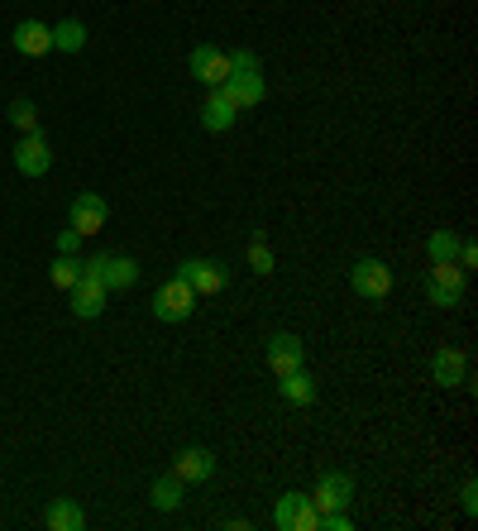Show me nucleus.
Here are the masks:
<instances>
[{
    "instance_id": "cd10ccee",
    "label": "nucleus",
    "mask_w": 478,
    "mask_h": 531,
    "mask_svg": "<svg viewBox=\"0 0 478 531\" xmlns=\"http://www.w3.org/2000/svg\"><path fill=\"white\" fill-rule=\"evenodd\" d=\"M77 249H82V235H77L72 225H67V230H58V254H77Z\"/></svg>"
},
{
    "instance_id": "aec40b11",
    "label": "nucleus",
    "mask_w": 478,
    "mask_h": 531,
    "mask_svg": "<svg viewBox=\"0 0 478 531\" xmlns=\"http://www.w3.org/2000/svg\"><path fill=\"white\" fill-rule=\"evenodd\" d=\"M182 479H177V474H163V479H153V488H149V503L158 512H177L182 508Z\"/></svg>"
},
{
    "instance_id": "dca6fc26",
    "label": "nucleus",
    "mask_w": 478,
    "mask_h": 531,
    "mask_svg": "<svg viewBox=\"0 0 478 531\" xmlns=\"http://www.w3.org/2000/svg\"><path fill=\"white\" fill-rule=\"evenodd\" d=\"M10 39H15V53H24V58H44V53H53V29H48L44 20H20Z\"/></svg>"
},
{
    "instance_id": "a211bd4d",
    "label": "nucleus",
    "mask_w": 478,
    "mask_h": 531,
    "mask_svg": "<svg viewBox=\"0 0 478 531\" xmlns=\"http://www.w3.org/2000/svg\"><path fill=\"white\" fill-rule=\"evenodd\" d=\"M278 393H283V402H292V407H311V402L321 398V383L306 374V364H302V369H292V374L278 378Z\"/></svg>"
},
{
    "instance_id": "1a4fd4ad",
    "label": "nucleus",
    "mask_w": 478,
    "mask_h": 531,
    "mask_svg": "<svg viewBox=\"0 0 478 531\" xmlns=\"http://www.w3.org/2000/svg\"><path fill=\"white\" fill-rule=\"evenodd\" d=\"M106 221H110V206H106V197H96V192H77L72 206H67V225H72L82 240L96 235V230H106Z\"/></svg>"
},
{
    "instance_id": "20e7f679",
    "label": "nucleus",
    "mask_w": 478,
    "mask_h": 531,
    "mask_svg": "<svg viewBox=\"0 0 478 531\" xmlns=\"http://www.w3.org/2000/svg\"><path fill=\"white\" fill-rule=\"evenodd\" d=\"M273 527L278 531H316L321 527V512H316V503H311L306 493H283V498L273 503Z\"/></svg>"
},
{
    "instance_id": "4be33fe9",
    "label": "nucleus",
    "mask_w": 478,
    "mask_h": 531,
    "mask_svg": "<svg viewBox=\"0 0 478 531\" xmlns=\"http://www.w3.org/2000/svg\"><path fill=\"white\" fill-rule=\"evenodd\" d=\"M455 254H459V230H431L426 259H431V264H455Z\"/></svg>"
},
{
    "instance_id": "6e6552de",
    "label": "nucleus",
    "mask_w": 478,
    "mask_h": 531,
    "mask_svg": "<svg viewBox=\"0 0 478 531\" xmlns=\"http://www.w3.org/2000/svg\"><path fill=\"white\" fill-rule=\"evenodd\" d=\"M306 498L316 503V512H345L349 503H354V479H349V474H340V469H326Z\"/></svg>"
},
{
    "instance_id": "4468645a",
    "label": "nucleus",
    "mask_w": 478,
    "mask_h": 531,
    "mask_svg": "<svg viewBox=\"0 0 478 531\" xmlns=\"http://www.w3.org/2000/svg\"><path fill=\"white\" fill-rule=\"evenodd\" d=\"M173 474L182 484H206V479L216 474V455H211L206 445H187V450H177Z\"/></svg>"
},
{
    "instance_id": "ddd939ff",
    "label": "nucleus",
    "mask_w": 478,
    "mask_h": 531,
    "mask_svg": "<svg viewBox=\"0 0 478 531\" xmlns=\"http://www.w3.org/2000/svg\"><path fill=\"white\" fill-rule=\"evenodd\" d=\"M220 91L230 96V106H235V111H254L263 96H268V87H263V72H230V77L220 82Z\"/></svg>"
},
{
    "instance_id": "423d86ee",
    "label": "nucleus",
    "mask_w": 478,
    "mask_h": 531,
    "mask_svg": "<svg viewBox=\"0 0 478 531\" xmlns=\"http://www.w3.org/2000/svg\"><path fill=\"white\" fill-rule=\"evenodd\" d=\"M196 311V292L182 283V278H168L163 288L153 292V316L158 321H168V326H177V321H187Z\"/></svg>"
},
{
    "instance_id": "0eeeda50",
    "label": "nucleus",
    "mask_w": 478,
    "mask_h": 531,
    "mask_svg": "<svg viewBox=\"0 0 478 531\" xmlns=\"http://www.w3.org/2000/svg\"><path fill=\"white\" fill-rule=\"evenodd\" d=\"M349 288L359 292L364 302H383L392 292V268L383 259H359V264L349 268Z\"/></svg>"
},
{
    "instance_id": "9d476101",
    "label": "nucleus",
    "mask_w": 478,
    "mask_h": 531,
    "mask_svg": "<svg viewBox=\"0 0 478 531\" xmlns=\"http://www.w3.org/2000/svg\"><path fill=\"white\" fill-rule=\"evenodd\" d=\"M431 383H440V388H474V378H469V354L455 350V345L435 350V359H431Z\"/></svg>"
},
{
    "instance_id": "39448f33",
    "label": "nucleus",
    "mask_w": 478,
    "mask_h": 531,
    "mask_svg": "<svg viewBox=\"0 0 478 531\" xmlns=\"http://www.w3.org/2000/svg\"><path fill=\"white\" fill-rule=\"evenodd\" d=\"M263 359H268V374L283 378V374H292V369L306 364V345L292 331H273L263 340Z\"/></svg>"
},
{
    "instance_id": "f8f14e48",
    "label": "nucleus",
    "mask_w": 478,
    "mask_h": 531,
    "mask_svg": "<svg viewBox=\"0 0 478 531\" xmlns=\"http://www.w3.org/2000/svg\"><path fill=\"white\" fill-rule=\"evenodd\" d=\"M187 72H192L201 87H220V82L230 77V58H225L216 44H196L192 58H187Z\"/></svg>"
},
{
    "instance_id": "f257e3e1",
    "label": "nucleus",
    "mask_w": 478,
    "mask_h": 531,
    "mask_svg": "<svg viewBox=\"0 0 478 531\" xmlns=\"http://www.w3.org/2000/svg\"><path fill=\"white\" fill-rule=\"evenodd\" d=\"M464 288H469V273L459 264H431V273H426V302L431 307H459Z\"/></svg>"
},
{
    "instance_id": "a878e982",
    "label": "nucleus",
    "mask_w": 478,
    "mask_h": 531,
    "mask_svg": "<svg viewBox=\"0 0 478 531\" xmlns=\"http://www.w3.org/2000/svg\"><path fill=\"white\" fill-rule=\"evenodd\" d=\"M225 58H230V72H263L259 53H249V48H235V53H225Z\"/></svg>"
},
{
    "instance_id": "6ab92c4d",
    "label": "nucleus",
    "mask_w": 478,
    "mask_h": 531,
    "mask_svg": "<svg viewBox=\"0 0 478 531\" xmlns=\"http://www.w3.org/2000/svg\"><path fill=\"white\" fill-rule=\"evenodd\" d=\"M44 527L48 531H82V527H87V512L77 508L72 498H58V503H48Z\"/></svg>"
},
{
    "instance_id": "393cba45",
    "label": "nucleus",
    "mask_w": 478,
    "mask_h": 531,
    "mask_svg": "<svg viewBox=\"0 0 478 531\" xmlns=\"http://www.w3.org/2000/svg\"><path fill=\"white\" fill-rule=\"evenodd\" d=\"M10 120H15V130L29 134V130H39V111H34V101H10Z\"/></svg>"
},
{
    "instance_id": "2eb2a0df",
    "label": "nucleus",
    "mask_w": 478,
    "mask_h": 531,
    "mask_svg": "<svg viewBox=\"0 0 478 531\" xmlns=\"http://www.w3.org/2000/svg\"><path fill=\"white\" fill-rule=\"evenodd\" d=\"M67 297H72V316H82V321H96V316L106 311V297H110V292L101 288V278L82 273V283L67 292Z\"/></svg>"
},
{
    "instance_id": "bb28decb",
    "label": "nucleus",
    "mask_w": 478,
    "mask_h": 531,
    "mask_svg": "<svg viewBox=\"0 0 478 531\" xmlns=\"http://www.w3.org/2000/svg\"><path fill=\"white\" fill-rule=\"evenodd\" d=\"M459 508H464V517H478V484L474 479H464V488H459Z\"/></svg>"
},
{
    "instance_id": "5701e85b",
    "label": "nucleus",
    "mask_w": 478,
    "mask_h": 531,
    "mask_svg": "<svg viewBox=\"0 0 478 531\" xmlns=\"http://www.w3.org/2000/svg\"><path fill=\"white\" fill-rule=\"evenodd\" d=\"M82 273H87V264H82L77 254H58V259H53V288L72 292L77 283H82Z\"/></svg>"
},
{
    "instance_id": "9b49d317",
    "label": "nucleus",
    "mask_w": 478,
    "mask_h": 531,
    "mask_svg": "<svg viewBox=\"0 0 478 531\" xmlns=\"http://www.w3.org/2000/svg\"><path fill=\"white\" fill-rule=\"evenodd\" d=\"M15 168H20L24 177H44L48 168H53V149H48L44 130L20 134V144H15Z\"/></svg>"
},
{
    "instance_id": "7ed1b4c3",
    "label": "nucleus",
    "mask_w": 478,
    "mask_h": 531,
    "mask_svg": "<svg viewBox=\"0 0 478 531\" xmlns=\"http://www.w3.org/2000/svg\"><path fill=\"white\" fill-rule=\"evenodd\" d=\"M87 273L91 278H101V288L106 292H130L139 283V264H134L130 254H101V259H87Z\"/></svg>"
},
{
    "instance_id": "f3484780",
    "label": "nucleus",
    "mask_w": 478,
    "mask_h": 531,
    "mask_svg": "<svg viewBox=\"0 0 478 531\" xmlns=\"http://www.w3.org/2000/svg\"><path fill=\"white\" fill-rule=\"evenodd\" d=\"M235 120H239V111L230 106V96L220 87L206 91V101H201V125L211 134H225V130H235Z\"/></svg>"
},
{
    "instance_id": "b1692460",
    "label": "nucleus",
    "mask_w": 478,
    "mask_h": 531,
    "mask_svg": "<svg viewBox=\"0 0 478 531\" xmlns=\"http://www.w3.org/2000/svg\"><path fill=\"white\" fill-rule=\"evenodd\" d=\"M249 268H254V273H273V268H278L273 249L263 240V230H254V240H249Z\"/></svg>"
},
{
    "instance_id": "412c9836",
    "label": "nucleus",
    "mask_w": 478,
    "mask_h": 531,
    "mask_svg": "<svg viewBox=\"0 0 478 531\" xmlns=\"http://www.w3.org/2000/svg\"><path fill=\"white\" fill-rule=\"evenodd\" d=\"M53 48H58V53H82V48H87V24L82 20L53 24Z\"/></svg>"
},
{
    "instance_id": "f03ea898",
    "label": "nucleus",
    "mask_w": 478,
    "mask_h": 531,
    "mask_svg": "<svg viewBox=\"0 0 478 531\" xmlns=\"http://www.w3.org/2000/svg\"><path fill=\"white\" fill-rule=\"evenodd\" d=\"M177 278H182L196 297H216V292L230 288V268L216 264V259H182V264H177Z\"/></svg>"
}]
</instances>
